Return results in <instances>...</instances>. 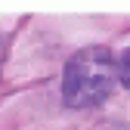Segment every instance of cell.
Returning a JSON list of instances; mask_svg holds the SVG:
<instances>
[{"label": "cell", "instance_id": "1", "mask_svg": "<svg viewBox=\"0 0 130 130\" xmlns=\"http://www.w3.org/2000/svg\"><path fill=\"white\" fill-rule=\"evenodd\" d=\"M118 87V62L105 46L77 50L62 71V99L68 108H90L108 99Z\"/></svg>", "mask_w": 130, "mask_h": 130}, {"label": "cell", "instance_id": "2", "mask_svg": "<svg viewBox=\"0 0 130 130\" xmlns=\"http://www.w3.org/2000/svg\"><path fill=\"white\" fill-rule=\"evenodd\" d=\"M115 62H118V84H124L130 90V50H124L121 59H115Z\"/></svg>", "mask_w": 130, "mask_h": 130}, {"label": "cell", "instance_id": "3", "mask_svg": "<svg viewBox=\"0 0 130 130\" xmlns=\"http://www.w3.org/2000/svg\"><path fill=\"white\" fill-rule=\"evenodd\" d=\"M0 53H3V37H0Z\"/></svg>", "mask_w": 130, "mask_h": 130}]
</instances>
